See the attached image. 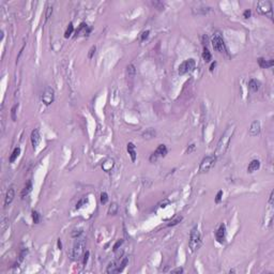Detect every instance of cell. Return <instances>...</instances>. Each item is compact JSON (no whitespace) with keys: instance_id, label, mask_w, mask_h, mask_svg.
<instances>
[{"instance_id":"1","label":"cell","mask_w":274,"mask_h":274,"mask_svg":"<svg viewBox=\"0 0 274 274\" xmlns=\"http://www.w3.org/2000/svg\"><path fill=\"white\" fill-rule=\"evenodd\" d=\"M235 124H230L227 127V129L225 130V132L223 133V135L221 136L220 140L218 143V146H216V150H215L214 156L216 158H221L225 154L227 149L229 147V144H230V140H231L232 136L235 134Z\"/></svg>"},{"instance_id":"2","label":"cell","mask_w":274,"mask_h":274,"mask_svg":"<svg viewBox=\"0 0 274 274\" xmlns=\"http://www.w3.org/2000/svg\"><path fill=\"white\" fill-rule=\"evenodd\" d=\"M189 246H190L191 252H196L200 249L201 246V235L196 226L191 230L190 240H189Z\"/></svg>"},{"instance_id":"3","label":"cell","mask_w":274,"mask_h":274,"mask_svg":"<svg viewBox=\"0 0 274 274\" xmlns=\"http://www.w3.org/2000/svg\"><path fill=\"white\" fill-rule=\"evenodd\" d=\"M85 246H86V238H79L78 237L77 240L74 243L73 251H72V257H73L74 260L81 258V256L84 253Z\"/></svg>"},{"instance_id":"4","label":"cell","mask_w":274,"mask_h":274,"mask_svg":"<svg viewBox=\"0 0 274 274\" xmlns=\"http://www.w3.org/2000/svg\"><path fill=\"white\" fill-rule=\"evenodd\" d=\"M215 162H216V158L214 155H208L202 158V161L199 166V171L200 172H208L209 170L214 167Z\"/></svg>"},{"instance_id":"5","label":"cell","mask_w":274,"mask_h":274,"mask_svg":"<svg viewBox=\"0 0 274 274\" xmlns=\"http://www.w3.org/2000/svg\"><path fill=\"white\" fill-rule=\"evenodd\" d=\"M257 10L260 14L268 15L270 18H272V3L269 0L259 1L258 4H257Z\"/></svg>"},{"instance_id":"6","label":"cell","mask_w":274,"mask_h":274,"mask_svg":"<svg viewBox=\"0 0 274 274\" xmlns=\"http://www.w3.org/2000/svg\"><path fill=\"white\" fill-rule=\"evenodd\" d=\"M212 46L218 53H224L226 50L225 42H224V40H223V38L221 36L220 33H215L213 35V38H212Z\"/></svg>"},{"instance_id":"7","label":"cell","mask_w":274,"mask_h":274,"mask_svg":"<svg viewBox=\"0 0 274 274\" xmlns=\"http://www.w3.org/2000/svg\"><path fill=\"white\" fill-rule=\"evenodd\" d=\"M195 65H196V62L192 58L183 61L182 63L179 65V74L180 75H184V74L189 73V72H192L195 69Z\"/></svg>"},{"instance_id":"8","label":"cell","mask_w":274,"mask_h":274,"mask_svg":"<svg viewBox=\"0 0 274 274\" xmlns=\"http://www.w3.org/2000/svg\"><path fill=\"white\" fill-rule=\"evenodd\" d=\"M41 100H42V102L46 106L50 105L54 102V100H55V91H54V89L50 88V87H47L43 91L42 95H41Z\"/></svg>"},{"instance_id":"9","label":"cell","mask_w":274,"mask_h":274,"mask_svg":"<svg viewBox=\"0 0 274 274\" xmlns=\"http://www.w3.org/2000/svg\"><path fill=\"white\" fill-rule=\"evenodd\" d=\"M30 139H31L32 147H33V148L35 149V148L39 146L40 141H41V134H40V130H39V129H34V130L32 131Z\"/></svg>"},{"instance_id":"10","label":"cell","mask_w":274,"mask_h":274,"mask_svg":"<svg viewBox=\"0 0 274 274\" xmlns=\"http://www.w3.org/2000/svg\"><path fill=\"white\" fill-rule=\"evenodd\" d=\"M261 131V125H260V122L258 120H255L252 122L250 127V135L251 136H257L258 134L260 133Z\"/></svg>"},{"instance_id":"11","label":"cell","mask_w":274,"mask_h":274,"mask_svg":"<svg viewBox=\"0 0 274 274\" xmlns=\"http://www.w3.org/2000/svg\"><path fill=\"white\" fill-rule=\"evenodd\" d=\"M225 235H226V227L225 225L223 224V225L220 226L218 231L215 232V238H216L218 243H223L225 241Z\"/></svg>"},{"instance_id":"12","label":"cell","mask_w":274,"mask_h":274,"mask_svg":"<svg viewBox=\"0 0 274 274\" xmlns=\"http://www.w3.org/2000/svg\"><path fill=\"white\" fill-rule=\"evenodd\" d=\"M15 197V190L14 187H10L9 190H8L7 194H6V198H4V206L7 207V206H9V204L13 201V199H14Z\"/></svg>"},{"instance_id":"13","label":"cell","mask_w":274,"mask_h":274,"mask_svg":"<svg viewBox=\"0 0 274 274\" xmlns=\"http://www.w3.org/2000/svg\"><path fill=\"white\" fill-rule=\"evenodd\" d=\"M258 64H259V67H262V69H268V67H273L274 61L272 59L266 60L264 58H259V59H258Z\"/></svg>"},{"instance_id":"14","label":"cell","mask_w":274,"mask_h":274,"mask_svg":"<svg viewBox=\"0 0 274 274\" xmlns=\"http://www.w3.org/2000/svg\"><path fill=\"white\" fill-rule=\"evenodd\" d=\"M89 32H90V28H88L87 24L81 23V26H79L78 29L76 30V34L77 35H87V34H89Z\"/></svg>"},{"instance_id":"15","label":"cell","mask_w":274,"mask_h":274,"mask_svg":"<svg viewBox=\"0 0 274 274\" xmlns=\"http://www.w3.org/2000/svg\"><path fill=\"white\" fill-rule=\"evenodd\" d=\"M114 165H115V161H114L113 158H107V160H106V161L102 164V168L104 171L108 172L113 169Z\"/></svg>"},{"instance_id":"16","label":"cell","mask_w":274,"mask_h":274,"mask_svg":"<svg viewBox=\"0 0 274 274\" xmlns=\"http://www.w3.org/2000/svg\"><path fill=\"white\" fill-rule=\"evenodd\" d=\"M167 152H168V150H167V148H166L165 145H160L153 153H154L158 158H160V156H165V155L167 154Z\"/></svg>"},{"instance_id":"17","label":"cell","mask_w":274,"mask_h":274,"mask_svg":"<svg viewBox=\"0 0 274 274\" xmlns=\"http://www.w3.org/2000/svg\"><path fill=\"white\" fill-rule=\"evenodd\" d=\"M260 168V162L258 160H253V161L250 163V165L247 167V171L252 173L254 171H257L258 169Z\"/></svg>"},{"instance_id":"18","label":"cell","mask_w":274,"mask_h":274,"mask_svg":"<svg viewBox=\"0 0 274 274\" xmlns=\"http://www.w3.org/2000/svg\"><path fill=\"white\" fill-rule=\"evenodd\" d=\"M260 85H261L260 81H257V79H254V78L250 79V81H249V87L252 91H258L260 88Z\"/></svg>"},{"instance_id":"19","label":"cell","mask_w":274,"mask_h":274,"mask_svg":"<svg viewBox=\"0 0 274 274\" xmlns=\"http://www.w3.org/2000/svg\"><path fill=\"white\" fill-rule=\"evenodd\" d=\"M127 152H129L132 161L135 162V160H136V151H135V146H134L133 143H129L127 144Z\"/></svg>"},{"instance_id":"20","label":"cell","mask_w":274,"mask_h":274,"mask_svg":"<svg viewBox=\"0 0 274 274\" xmlns=\"http://www.w3.org/2000/svg\"><path fill=\"white\" fill-rule=\"evenodd\" d=\"M209 11H210V8H209V7H204V6L197 8V9H193V12L195 13V14H202V15H204V14H207Z\"/></svg>"},{"instance_id":"21","label":"cell","mask_w":274,"mask_h":274,"mask_svg":"<svg viewBox=\"0 0 274 274\" xmlns=\"http://www.w3.org/2000/svg\"><path fill=\"white\" fill-rule=\"evenodd\" d=\"M155 131L153 130V129H148V130H146L143 133V137H144L145 139H151V138H153V137L155 136Z\"/></svg>"},{"instance_id":"22","label":"cell","mask_w":274,"mask_h":274,"mask_svg":"<svg viewBox=\"0 0 274 274\" xmlns=\"http://www.w3.org/2000/svg\"><path fill=\"white\" fill-rule=\"evenodd\" d=\"M31 189H32V183H31V181H28V182H27V184L25 185L24 190L21 191V197L24 198L25 196H27V195L30 193Z\"/></svg>"},{"instance_id":"23","label":"cell","mask_w":274,"mask_h":274,"mask_svg":"<svg viewBox=\"0 0 274 274\" xmlns=\"http://www.w3.org/2000/svg\"><path fill=\"white\" fill-rule=\"evenodd\" d=\"M117 264L115 261H112V262H109L108 266H107V269H106V273H117Z\"/></svg>"},{"instance_id":"24","label":"cell","mask_w":274,"mask_h":274,"mask_svg":"<svg viewBox=\"0 0 274 274\" xmlns=\"http://www.w3.org/2000/svg\"><path fill=\"white\" fill-rule=\"evenodd\" d=\"M19 154H21V148H15L14 150H13V152H12L11 156H10V163H14L15 160L18 158V155Z\"/></svg>"},{"instance_id":"25","label":"cell","mask_w":274,"mask_h":274,"mask_svg":"<svg viewBox=\"0 0 274 274\" xmlns=\"http://www.w3.org/2000/svg\"><path fill=\"white\" fill-rule=\"evenodd\" d=\"M202 59L204 60V62H210L211 59H212L211 53L209 52V49H208L207 47L204 48V52H202Z\"/></svg>"},{"instance_id":"26","label":"cell","mask_w":274,"mask_h":274,"mask_svg":"<svg viewBox=\"0 0 274 274\" xmlns=\"http://www.w3.org/2000/svg\"><path fill=\"white\" fill-rule=\"evenodd\" d=\"M117 212H118V204L116 202H113L110 204V207L108 209V214L109 215H116Z\"/></svg>"},{"instance_id":"27","label":"cell","mask_w":274,"mask_h":274,"mask_svg":"<svg viewBox=\"0 0 274 274\" xmlns=\"http://www.w3.org/2000/svg\"><path fill=\"white\" fill-rule=\"evenodd\" d=\"M127 262H129V259H127V257H125V258H123L122 262L120 264V266L118 267V269H117V273H119V272H122V271L124 270V268L127 267Z\"/></svg>"},{"instance_id":"28","label":"cell","mask_w":274,"mask_h":274,"mask_svg":"<svg viewBox=\"0 0 274 274\" xmlns=\"http://www.w3.org/2000/svg\"><path fill=\"white\" fill-rule=\"evenodd\" d=\"M32 220H33V223H34V224H39L40 222H41V215H40L39 212L32 211Z\"/></svg>"},{"instance_id":"29","label":"cell","mask_w":274,"mask_h":274,"mask_svg":"<svg viewBox=\"0 0 274 274\" xmlns=\"http://www.w3.org/2000/svg\"><path fill=\"white\" fill-rule=\"evenodd\" d=\"M74 31V27H73V24L72 23H70L69 24V27L67 28V30H65V33H64V38H70L71 35H72V33H73Z\"/></svg>"},{"instance_id":"30","label":"cell","mask_w":274,"mask_h":274,"mask_svg":"<svg viewBox=\"0 0 274 274\" xmlns=\"http://www.w3.org/2000/svg\"><path fill=\"white\" fill-rule=\"evenodd\" d=\"M17 109H18V104H15L13 107H12V109H11V118H12V120L13 121H16V114H17Z\"/></svg>"},{"instance_id":"31","label":"cell","mask_w":274,"mask_h":274,"mask_svg":"<svg viewBox=\"0 0 274 274\" xmlns=\"http://www.w3.org/2000/svg\"><path fill=\"white\" fill-rule=\"evenodd\" d=\"M181 221H182V216H180V215H177L176 218H173L172 221L169 222L168 226H175V225H177V224H179V223H180Z\"/></svg>"},{"instance_id":"32","label":"cell","mask_w":274,"mask_h":274,"mask_svg":"<svg viewBox=\"0 0 274 274\" xmlns=\"http://www.w3.org/2000/svg\"><path fill=\"white\" fill-rule=\"evenodd\" d=\"M83 233V229H78V230H74L72 233H71V235H72V238H75V239H77L78 237Z\"/></svg>"},{"instance_id":"33","label":"cell","mask_w":274,"mask_h":274,"mask_svg":"<svg viewBox=\"0 0 274 274\" xmlns=\"http://www.w3.org/2000/svg\"><path fill=\"white\" fill-rule=\"evenodd\" d=\"M107 201H108V195L104 192V193L101 194V202H102L103 204H105Z\"/></svg>"},{"instance_id":"34","label":"cell","mask_w":274,"mask_h":274,"mask_svg":"<svg viewBox=\"0 0 274 274\" xmlns=\"http://www.w3.org/2000/svg\"><path fill=\"white\" fill-rule=\"evenodd\" d=\"M127 73H129L130 76H133L134 74H135V67H134L133 64H130V65L127 67Z\"/></svg>"},{"instance_id":"35","label":"cell","mask_w":274,"mask_h":274,"mask_svg":"<svg viewBox=\"0 0 274 274\" xmlns=\"http://www.w3.org/2000/svg\"><path fill=\"white\" fill-rule=\"evenodd\" d=\"M222 196H223V191H218V194H216V198H215V202L218 204L222 199Z\"/></svg>"},{"instance_id":"36","label":"cell","mask_w":274,"mask_h":274,"mask_svg":"<svg viewBox=\"0 0 274 274\" xmlns=\"http://www.w3.org/2000/svg\"><path fill=\"white\" fill-rule=\"evenodd\" d=\"M95 50H96V47L95 46H92L91 48H90V50H89V54H88V57L91 59L92 57H93V55L95 54Z\"/></svg>"},{"instance_id":"37","label":"cell","mask_w":274,"mask_h":274,"mask_svg":"<svg viewBox=\"0 0 274 274\" xmlns=\"http://www.w3.org/2000/svg\"><path fill=\"white\" fill-rule=\"evenodd\" d=\"M122 243H123V240H118V241L116 242V244L114 245V251H117V250H118L120 246L122 245Z\"/></svg>"},{"instance_id":"38","label":"cell","mask_w":274,"mask_h":274,"mask_svg":"<svg viewBox=\"0 0 274 274\" xmlns=\"http://www.w3.org/2000/svg\"><path fill=\"white\" fill-rule=\"evenodd\" d=\"M149 33H150L149 30H146V31L143 32V33H141V41H145V40L147 39L148 36H149Z\"/></svg>"},{"instance_id":"39","label":"cell","mask_w":274,"mask_h":274,"mask_svg":"<svg viewBox=\"0 0 274 274\" xmlns=\"http://www.w3.org/2000/svg\"><path fill=\"white\" fill-rule=\"evenodd\" d=\"M52 13H53V7H48L47 8V12H46V21L49 18V16H50Z\"/></svg>"},{"instance_id":"40","label":"cell","mask_w":274,"mask_h":274,"mask_svg":"<svg viewBox=\"0 0 274 274\" xmlns=\"http://www.w3.org/2000/svg\"><path fill=\"white\" fill-rule=\"evenodd\" d=\"M89 255H90V253H89V251H87V252L85 253V255H84V260H83L84 264H87V261H88V259H89Z\"/></svg>"},{"instance_id":"41","label":"cell","mask_w":274,"mask_h":274,"mask_svg":"<svg viewBox=\"0 0 274 274\" xmlns=\"http://www.w3.org/2000/svg\"><path fill=\"white\" fill-rule=\"evenodd\" d=\"M251 14H252L251 10H246V11H244V13H243V16H244L245 18H249V17H251Z\"/></svg>"},{"instance_id":"42","label":"cell","mask_w":274,"mask_h":274,"mask_svg":"<svg viewBox=\"0 0 274 274\" xmlns=\"http://www.w3.org/2000/svg\"><path fill=\"white\" fill-rule=\"evenodd\" d=\"M171 272L172 273H183V269L182 268H177L175 270H172Z\"/></svg>"},{"instance_id":"43","label":"cell","mask_w":274,"mask_h":274,"mask_svg":"<svg viewBox=\"0 0 274 274\" xmlns=\"http://www.w3.org/2000/svg\"><path fill=\"white\" fill-rule=\"evenodd\" d=\"M194 149H195V145H194V144H193V145H191V146H190V149L187 148V150H186V153H191V152L193 151Z\"/></svg>"},{"instance_id":"44","label":"cell","mask_w":274,"mask_h":274,"mask_svg":"<svg viewBox=\"0 0 274 274\" xmlns=\"http://www.w3.org/2000/svg\"><path fill=\"white\" fill-rule=\"evenodd\" d=\"M207 42H208V38H207V35H204V36H202V44H204V45H207Z\"/></svg>"},{"instance_id":"45","label":"cell","mask_w":274,"mask_h":274,"mask_svg":"<svg viewBox=\"0 0 274 274\" xmlns=\"http://www.w3.org/2000/svg\"><path fill=\"white\" fill-rule=\"evenodd\" d=\"M166 204H169V201L167 200V199H166V200L164 201V202H162V204H160V207H161V208H165V207H166V206H165Z\"/></svg>"},{"instance_id":"46","label":"cell","mask_w":274,"mask_h":274,"mask_svg":"<svg viewBox=\"0 0 274 274\" xmlns=\"http://www.w3.org/2000/svg\"><path fill=\"white\" fill-rule=\"evenodd\" d=\"M216 67V62H213V63L211 64V67H210V71L212 72V71L214 70V67Z\"/></svg>"},{"instance_id":"47","label":"cell","mask_w":274,"mask_h":274,"mask_svg":"<svg viewBox=\"0 0 274 274\" xmlns=\"http://www.w3.org/2000/svg\"><path fill=\"white\" fill-rule=\"evenodd\" d=\"M58 247H59V250H61V247H62V244H61V241H60V239L58 240Z\"/></svg>"}]
</instances>
